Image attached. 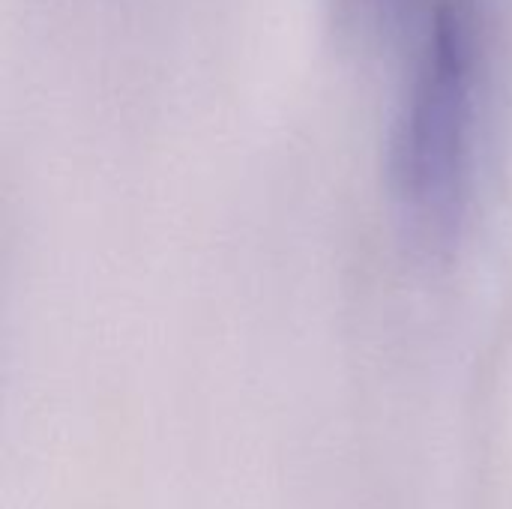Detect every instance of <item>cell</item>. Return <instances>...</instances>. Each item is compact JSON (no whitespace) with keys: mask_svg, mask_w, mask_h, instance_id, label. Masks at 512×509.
<instances>
[{"mask_svg":"<svg viewBox=\"0 0 512 509\" xmlns=\"http://www.w3.org/2000/svg\"><path fill=\"white\" fill-rule=\"evenodd\" d=\"M390 141V186L408 234L450 252L474 213L492 81V0H429Z\"/></svg>","mask_w":512,"mask_h":509,"instance_id":"1","label":"cell"},{"mask_svg":"<svg viewBox=\"0 0 512 509\" xmlns=\"http://www.w3.org/2000/svg\"><path fill=\"white\" fill-rule=\"evenodd\" d=\"M429 0H336L342 24L363 39H387L414 21Z\"/></svg>","mask_w":512,"mask_h":509,"instance_id":"2","label":"cell"}]
</instances>
